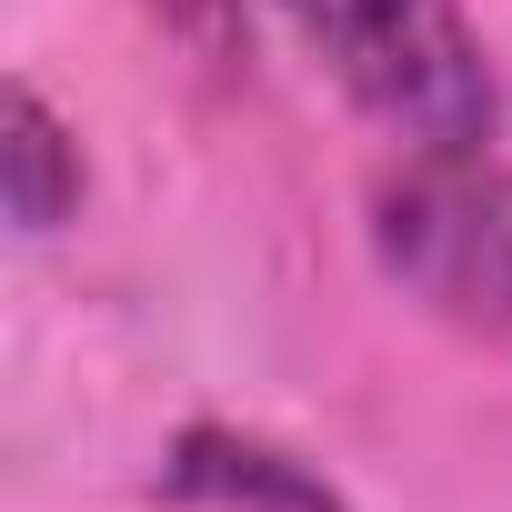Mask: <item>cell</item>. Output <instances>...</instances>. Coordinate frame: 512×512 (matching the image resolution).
<instances>
[{"label": "cell", "instance_id": "cell-1", "mask_svg": "<svg viewBox=\"0 0 512 512\" xmlns=\"http://www.w3.org/2000/svg\"><path fill=\"white\" fill-rule=\"evenodd\" d=\"M282 11L332 61V81L412 151L492 141V71L452 0H282Z\"/></svg>", "mask_w": 512, "mask_h": 512}, {"label": "cell", "instance_id": "cell-2", "mask_svg": "<svg viewBox=\"0 0 512 512\" xmlns=\"http://www.w3.org/2000/svg\"><path fill=\"white\" fill-rule=\"evenodd\" d=\"M372 251L422 312L512 342V171L482 151H412L372 191Z\"/></svg>", "mask_w": 512, "mask_h": 512}, {"label": "cell", "instance_id": "cell-3", "mask_svg": "<svg viewBox=\"0 0 512 512\" xmlns=\"http://www.w3.org/2000/svg\"><path fill=\"white\" fill-rule=\"evenodd\" d=\"M161 482H171L181 502H221V512H342V492H332L312 462L251 442V432H221V422H191V432L171 442V472H161Z\"/></svg>", "mask_w": 512, "mask_h": 512}, {"label": "cell", "instance_id": "cell-4", "mask_svg": "<svg viewBox=\"0 0 512 512\" xmlns=\"http://www.w3.org/2000/svg\"><path fill=\"white\" fill-rule=\"evenodd\" d=\"M0 171H11V221L21 231H61L81 201V151L51 121L41 91H11V141H0Z\"/></svg>", "mask_w": 512, "mask_h": 512}, {"label": "cell", "instance_id": "cell-5", "mask_svg": "<svg viewBox=\"0 0 512 512\" xmlns=\"http://www.w3.org/2000/svg\"><path fill=\"white\" fill-rule=\"evenodd\" d=\"M141 11H161L201 61H241V0H141Z\"/></svg>", "mask_w": 512, "mask_h": 512}]
</instances>
